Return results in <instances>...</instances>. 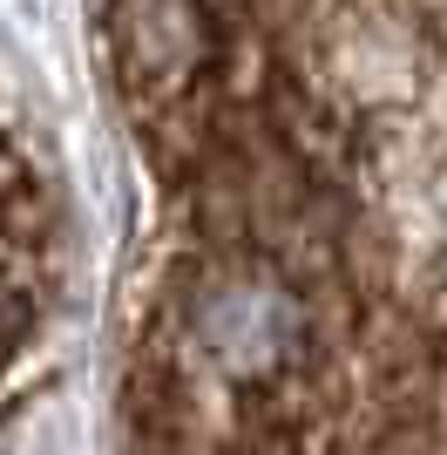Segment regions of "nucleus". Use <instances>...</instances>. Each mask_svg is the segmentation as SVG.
Returning a JSON list of instances; mask_svg holds the SVG:
<instances>
[{
	"instance_id": "1",
	"label": "nucleus",
	"mask_w": 447,
	"mask_h": 455,
	"mask_svg": "<svg viewBox=\"0 0 447 455\" xmlns=\"http://www.w3.org/2000/svg\"><path fill=\"white\" fill-rule=\"evenodd\" d=\"M115 68L149 130L258 116L339 150L346 123L447 76V0H115Z\"/></svg>"
}]
</instances>
